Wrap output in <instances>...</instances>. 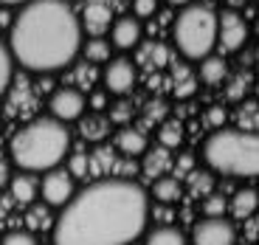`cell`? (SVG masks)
Segmentation results:
<instances>
[{
    "label": "cell",
    "instance_id": "obj_1",
    "mask_svg": "<svg viewBox=\"0 0 259 245\" xmlns=\"http://www.w3.org/2000/svg\"><path fill=\"white\" fill-rule=\"evenodd\" d=\"M149 220V197L141 183L110 178L84 186L54 220V245H130Z\"/></svg>",
    "mask_w": 259,
    "mask_h": 245
},
{
    "label": "cell",
    "instance_id": "obj_2",
    "mask_svg": "<svg viewBox=\"0 0 259 245\" xmlns=\"http://www.w3.org/2000/svg\"><path fill=\"white\" fill-rule=\"evenodd\" d=\"M9 54L34 73L71 65L82 48V26L62 0H28L9 26Z\"/></svg>",
    "mask_w": 259,
    "mask_h": 245
},
{
    "label": "cell",
    "instance_id": "obj_3",
    "mask_svg": "<svg viewBox=\"0 0 259 245\" xmlns=\"http://www.w3.org/2000/svg\"><path fill=\"white\" fill-rule=\"evenodd\" d=\"M71 149V133L57 118H34L17 130L9 144V155L23 172H48L62 164Z\"/></svg>",
    "mask_w": 259,
    "mask_h": 245
},
{
    "label": "cell",
    "instance_id": "obj_4",
    "mask_svg": "<svg viewBox=\"0 0 259 245\" xmlns=\"http://www.w3.org/2000/svg\"><path fill=\"white\" fill-rule=\"evenodd\" d=\"M203 158L214 172L234 178H256L259 169V138L240 127H220L203 144Z\"/></svg>",
    "mask_w": 259,
    "mask_h": 245
},
{
    "label": "cell",
    "instance_id": "obj_5",
    "mask_svg": "<svg viewBox=\"0 0 259 245\" xmlns=\"http://www.w3.org/2000/svg\"><path fill=\"white\" fill-rule=\"evenodd\" d=\"M175 46L186 59H206L217 46V14L208 6H183L175 17Z\"/></svg>",
    "mask_w": 259,
    "mask_h": 245
},
{
    "label": "cell",
    "instance_id": "obj_6",
    "mask_svg": "<svg viewBox=\"0 0 259 245\" xmlns=\"http://www.w3.org/2000/svg\"><path fill=\"white\" fill-rule=\"evenodd\" d=\"M237 228L226 217H206L192 231V245H234Z\"/></svg>",
    "mask_w": 259,
    "mask_h": 245
},
{
    "label": "cell",
    "instance_id": "obj_7",
    "mask_svg": "<svg viewBox=\"0 0 259 245\" xmlns=\"http://www.w3.org/2000/svg\"><path fill=\"white\" fill-rule=\"evenodd\" d=\"M217 34H220V51L223 54H234V51H240L242 46H245V39H248V26H245V20H242V14L237 12H223L220 17H217Z\"/></svg>",
    "mask_w": 259,
    "mask_h": 245
},
{
    "label": "cell",
    "instance_id": "obj_8",
    "mask_svg": "<svg viewBox=\"0 0 259 245\" xmlns=\"http://www.w3.org/2000/svg\"><path fill=\"white\" fill-rule=\"evenodd\" d=\"M39 192H42V200H46L48 209H62L73 197V178L65 169H48Z\"/></svg>",
    "mask_w": 259,
    "mask_h": 245
},
{
    "label": "cell",
    "instance_id": "obj_9",
    "mask_svg": "<svg viewBox=\"0 0 259 245\" xmlns=\"http://www.w3.org/2000/svg\"><path fill=\"white\" fill-rule=\"evenodd\" d=\"M48 107H51V118L57 121H79V116L84 113V93L76 88H59L51 93Z\"/></svg>",
    "mask_w": 259,
    "mask_h": 245
},
{
    "label": "cell",
    "instance_id": "obj_10",
    "mask_svg": "<svg viewBox=\"0 0 259 245\" xmlns=\"http://www.w3.org/2000/svg\"><path fill=\"white\" fill-rule=\"evenodd\" d=\"M133 85H136V65L124 57L110 59L107 68H104V91L124 96V93L133 91Z\"/></svg>",
    "mask_w": 259,
    "mask_h": 245
},
{
    "label": "cell",
    "instance_id": "obj_11",
    "mask_svg": "<svg viewBox=\"0 0 259 245\" xmlns=\"http://www.w3.org/2000/svg\"><path fill=\"white\" fill-rule=\"evenodd\" d=\"M79 26L91 37H102L107 34V28L113 26V12L104 0H91L88 6L82 9V17H79Z\"/></svg>",
    "mask_w": 259,
    "mask_h": 245
},
{
    "label": "cell",
    "instance_id": "obj_12",
    "mask_svg": "<svg viewBox=\"0 0 259 245\" xmlns=\"http://www.w3.org/2000/svg\"><path fill=\"white\" fill-rule=\"evenodd\" d=\"M138 43H141V23H138L136 17H118V20H113V26H110V46L127 51V48H136Z\"/></svg>",
    "mask_w": 259,
    "mask_h": 245
},
{
    "label": "cell",
    "instance_id": "obj_13",
    "mask_svg": "<svg viewBox=\"0 0 259 245\" xmlns=\"http://www.w3.org/2000/svg\"><path fill=\"white\" fill-rule=\"evenodd\" d=\"M79 133H82L84 141L102 144L110 133V118L102 116V113H88V116H79Z\"/></svg>",
    "mask_w": 259,
    "mask_h": 245
},
{
    "label": "cell",
    "instance_id": "obj_14",
    "mask_svg": "<svg viewBox=\"0 0 259 245\" xmlns=\"http://www.w3.org/2000/svg\"><path fill=\"white\" fill-rule=\"evenodd\" d=\"M116 149H118V152H124L127 158L144 155V152H147V136H144V130L121 127L116 133Z\"/></svg>",
    "mask_w": 259,
    "mask_h": 245
},
{
    "label": "cell",
    "instance_id": "obj_15",
    "mask_svg": "<svg viewBox=\"0 0 259 245\" xmlns=\"http://www.w3.org/2000/svg\"><path fill=\"white\" fill-rule=\"evenodd\" d=\"M181 194H183V186H181V178H175V175H161V178H155V183H152V197H155L161 206L178 203Z\"/></svg>",
    "mask_w": 259,
    "mask_h": 245
},
{
    "label": "cell",
    "instance_id": "obj_16",
    "mask_svg": "<svg viewBox=\"0 0 259 245\" xmlns=\"http://www.w3.org/2000/svg\"><path fill=\"white\" fill-rule=\"evenodd\" d=\"M12 197L17 200V203H23V206H31L34 203V197H37V192H39V186H37V181H34L31 175H17V178H12Z\"/></svg>",
    "mask_w": 259,
    "mask_h": 245
},
{
    "label": "cell",
    "instance_id": "obj_17",
    "mask_svg": "<svg viewBox=\"0 0 259 245\" xmlns=\"http://www.w3.org/2000/svg\"><path fill=\"white\" fill-rule=\"evenodd\" d=\"M144 245H186V234L175 226H155L152 231H147Z\"/></svg>",
    "mask_w": 259,
    "mask_h": 245
},
{
    "label": "cell",
    "instance_id": "obj_18",
    "mask_svg": "<svg viewBox=\"0 0 259 245\" xmlns=\"http://www.w3.org/2000/svg\"><path fill=\"white\" fill-rule=\"evenodd\" d=\"M169 164H172V158L166 155V149H163V147L147 149V155H144V164H141V172L147 175V178H161V175L166 172Z\"/></svg>",
    "mask_w": 259,
    "mask_h": 245
},
{
    "label": "cell",
    "instance_id": "obj_19",
    "mask_svg": "<svg viewBox=\"0 0 259 245\" xmlns=\"http://www.w3.org/2000/svg\"><path fill=\"white\" fill-rule=\"evenodd\" d=\"M228 206H231L234 220H248L256 212V192H253V189H240V192L231 197Z\"/></svg>",
    "mask_w": 259,
    "mask_h": 245
},
{
    "label": "cell",
    "instance_id": "obj_20",
    "mask_svg": "<svg viewBox=\"0 0 259 245\" xmlns=\"http://www.w3.org/2000/svg\"><path fill=\"white\" fill-rule=\"evenodd\" d=\"M228 79V65L220 57H206L200 65V82L206 85H220Z\"/></svg>",
    "mask_w": 259,
    "mask_h": 245
},
{
    "label": "cell",
    "instance_id": "obj_21",
    "mask_svg": "<svg viewBox=\"0 0 259 245\" xmlns=\"http://www.w3.org/2000/svg\"><path fill=\"white\" fill-rule=\"evenodd\" d=\"M158 141H161L163 149H175L183 141V124L178 118H166L158 130Z\"/></svg>",
    "mask_w": 259,
    "mask_h": 245
},
{
    "label": "cell",
    "instance_id": "obj_22",
    "mask_svg": "<svg viewBox=\"0 0 259 245\" xmlns=\"http://www.w3.org/2000/svg\"><path fill=\"white\" fill-rule=\"evenodd\" d=\"M194 88H197L194 76L183 68V65H178L175 68V82H172V93H175L178 99H189L194 93Z\"/></svg>",
    "mask_w": 259,
    "mask_h": 245
},
{
    "label": "cell",
    "instance_id": "obj_23",
    "mask_svg": "<svg viewBox=\"0 0 259 245\" xmlns=\"http://www.w3.org/2000/svg\"><path fill=\"white\" fill-rule=\"evenodd\" d=\"M84 57L91 62H107L110 59V43L102 37H93L91 43H84Z\"/></svg>",
    "mask_w": 259,
    "mask_h": 245
},
{
    "label": "cell",
    "instance_id": "obj_24",
    "mask_svg": "<svg viewBox=\"0 0 259 245\" xmlns=\"http://www.w3.org/2000/svg\"><path fill=\"white\" fill-rule=\"evenodd\" d=\"M133 116H136V110H133V102H130V99H116V102L110 104V113H107L110 124H127Z\"/></svg>",
    "mask_w": 259,
    "mask_h": 245
},
{
    "label": "cell",
    "instance_id": "obj_25",
    "mask_svg": "<svg viewBox=\"0 0 259 245\" xmlns=\"http://www.w3.org/2000/svg\"><path fill=\"white\" fill-rule=\"evenodd\" d=\"M12 71H14V59L9 54L6 43H0V96L6 93L9 82H12Z\"/></svg>",
    "mask_w": 259,
    "mask_h": 245
},
{
    "label": "cell",
    "instance_id": "obj_26",
    "mask_svg": "<svg viewBox=\"0 0 259 245\" xmlns=\"http://www.w3.org/2000/svg\"><path fill=\"white\" fill-rule=\"evenodd\" d=\"M237 121H240V130L256 133V102H242L237 110Z\"/></svg>",
    "mask_w": 259,
    "mask_h": 245
},
{
    "label": "cell",
    "instance_id": "obj_27",
    "mask_svg": "<svg viewBox=\"0 0 259 245\" xmlns=\"http://www.w3.org/2000/svg\"><path fill=\"white\" fill-rule=\"evenodd\" d=\"M65 172L71 175L73 181H76V178H88V175H91V155H84V152L71 155V161H68V169H65Z\"/></svg>",
    "mask_w": 259,
    "mask_h": 245
},
{
    "label": "cell",
    "instance_id": "obj_28",
    "mask_svg": "<svg viewBox=\"0 0 259 245\" xmlns=\"http://www.w3.org/2000/svg\"><path fill=\"white\" fill-rule=\"evenodd\" d=\"M144 62H149V68H158V65H166V46L163 43H149L141 54Z\"/></svg>",
    "mask_w": 259,
    "mask_h": 245
},
{
    "label": "cell",
    "instance_id": "obj_29",
    "mask_svg": "<svg viewBox=\"0 0 259 245\" xmlns=\"http://www.w3.org/2000/svg\"><path fill=\"white\" fill-rule=\"evenodd\" d=\"M54 220H51V212L48 206H31L28 209V226L31 228H48Z\"/></svg>",
    "mask_w": 259,
    "mask_h": 245
},
{
    "label": "cell",
    "instance_id": "obj_30",
    "mask_svg": "<svg viewBox=\"0 0 259 245\" xmlns=\"http://www.w3.org/2000/svg\"><path fill=\"white\" fill-rule=\"evenodd\" d=\"M226 209H228V203H226L223 194H206V200H203V212H206V217H223Z\"/></svg>",
    "mask_w": 259,
    "mask_h": 245
},
{
    "label": "cell",
    "instance_id": "obj_31",
    "mask_svg": "<svg viewBox=\"0 0 259 245\" xmlns=\"http://www.w3.org/2000/svg\"><path fill=\"white\" fill-rule=\"evenodd\" d=\"M248 85H251V79L248 76H242V73H237V76H231L228 79V99L231 102H240L242 96H245V91H248Z\"/></svg>",
    "mask_w": 259,
    "mask_h": 245
},
{
    "label": "cell",
    "instance_id": "obj_32",
    "mask_svg": "<svg viewBox=\"0 0 259 245\" xmlns=\"http://www.w3.org/2000/svg\"><path fill=\"white\" fill-rule=\"evenodd\" d=\"M189 186H192V194H211V175L208 172H192L189 175Z\"/></svg>",
    "mask_w": 259,
    "mask_h": 245
},
{
    "label": "cell",
    "instance_id": "obj_33",
    "mask_svg": "<svg viewBox=\"0 0 259 245\" xmlns=\"http://www.w3.org/2000/svg\"><path fill=\"white\" fill-rule=\"evenodd\" d=\"M0 245H39V242H37V237H34L31 231H23V228H17V231H9Z\"/></svg>",
    "mask_w": 259,
    "mask_h": 245
},
{
    "label": "cell",
    "instance_id": "obj_34",
    "mask_svg": "<svg viewBox=\"0 0 259 245\" xmlns=\"http://www.w3.org/2000/svg\"><path fill=\"white\" fill-rule=\"evenodd\" d=\"M223 121H226V110L223 107H208L206 110V127L208 130H220Z\"/></svg>",
    "mask_w": 259,
    "mask_h": 245
},
{
    "label": "cell",
    "instance_id": "obj_35",
    "mask_svg": "<svg viewBox=\"0 0 259 245\" xmlns=\"http://www.w3.org/2000/svg\"><path fill=\"white\" fill-rule=\"evenodd\" d=\"M158 9V0H133V12L136 17H152Z\"/></svg>",
    "mask_w": 259,
    "mask_h": 245
},
{
    "label": "cell",
    "instance_id": "obj_36",
    "mask_svg": "<svg viewBox=\"0 0 259 245\" xmlns=\"http://www.w3.org/2000/svg\"><path fill=\"white\" fill-rule=\"evenodd\" d=\"M163 113H166V104L161 99H152L147 104V121H158V118H163Z\"/></svg>",
    "mask_w": 259,
    "mask_h": 245
},
{
    "label": "cell",
    "instance_id": "obj_37",
    "mask_svg": "<svg viewBox=\"0 0 259 245\" xmlns=\"http://www.w3.org/2000/svg\"><path fill=\"white\" fill-rule=\"evenodd\" d=\"M9 181H12V169H9V164L0 158V189H6Z\"/></svg>",
    "mask_w": 259,
    "mask_h": 245
},
{
    "label": "cell",
    "instance_id": "obj_38",
    "mask_svg": "<svg viewBox=\"0 0 259 245\" xmlns=\"http://www.w3.org/2000/svg\"><path fill=\"white\" fill-rule=\"evenodd\" d=\"M93 104H96V107H104V91H99L96 96H93Z\"/></svg>",
    "mask_w": 259,
    "mask_h": 245
},
{
    "label": "cell",
    "instance_id": "obj_39",
    "mask_svg": "<svg viewBox=\"0 0 259 245\" xmlns=\"http://www.w3.org/2000/svg\"><path fill=\"white\" fill-rule=\"evenodd\" d=\"M226 3H228V6H231V12H234V9H240V6H245L248 0H226Z\"/></svg>",
    "mask_w": 259,
    "mask_h": 245
},
{
    "label": "cell",
    "instance_id": "obj_40",
    "mask_svg": "<svg viewBox=\"0 0 259 245\" xmlns=\"http://www.w3.org/2000/svg\"><path fill=\"white\" fill-rule=\"evenodd\" d=\"M17 3H28V0H0V6H17Z\"/></svg>",
    "mask_w": 259,
    "mask_h": 245
},
{
    "label": "cell",
    "instance_id": "obj_41",
    "mask_svg": "<svg viewBox=\"0 0 259 245\" xmlns=\"http://www.w3.org/2000/svg\"><path fill=\"white\" fill-rule=\"evenodd\" d=\"M169 6H189V3H192V0H166Z\"/></svg>",
    "mask_w": 259,
    "mask_h": 245
},
{
    "label": "cell",
    "instance_id": "obj_42",
    "mask_svg": "<svg viewBox=\"0 0 259 245\" xmlns=\"http://www.w3.org/2000/svg\"><path fill=\"white\" fill-rule=\"evenodd\" d=\"M6 20H9V14H6V12H0V28L6 26Z\"/></svg>",
    "mask_w": 259,
    "mask_h": 245
}]
</instances>
